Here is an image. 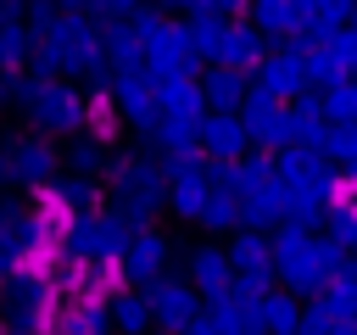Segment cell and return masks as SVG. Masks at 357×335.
<instances>
[{"instance_id": "1", "label": "cell", "mask_w": 357, "mask_h": 335, "mask_svg": "<svg viewBox=\"0 0 357 335\" xmlns=\"http://www.w3.org/2000/svg\"><path fill=\"white\" fill-rule=\"evenodd\" d=\"M151 318L167 324L173 335H184V329L195 324V296H190L184 285H156V296H151Z\"/></svg>"}, {"instance_id": "2", "label": "cell", "mask_w": 357, "mask_h": 335, "mask_svg": "<svg viewBox=\"0 0 357 335\" xmlns=\"http://www.w3.org/2000/svg\"><path fill=\"white\" fill-rule=\"evenodd\" d=\"M195 285H201V296H229V262L218 251H201L195 257Z\"/></svg>"}, {"instance_id": "3", "label": "cell", "mask_w": 357, "mask_h": 335, "mask_svg": "<svg viewBox=\"0 0 357 335\" xmlns=\"http://www.w3.org/2000/svg\"><path fill=\"white\" fill-rule=\"evenodd\" d=\"M257 329H273V335H296V329H301V318H296V307H290L284 296H268V302L257 307Z\"/></svg>"}, {"instance_id": "4", "label": "cell", "mask_w": 357, "mask_h": 335, "mask_svg": "<svg viewBox=\"0 0 357 335\" xmlns=\"http://www.w3.org/2000/svg\"><path fill=\"white\" fill-rule=\"evenodd\" d=\"M162 257H167V246L145 234V240H139V246L128 251V274H134V279H156V268H162Z\"/></svg>"}, {"instance_id": "5", "label": "cell", "mask_w": 357, "mask_h": 335, "mask_svg": "<svg viewBox=\"0 0 357 335\" xmlns=\"http://www.w3.org/2000/svg\"><path fill=\"white\" fill-rule=\"evenodd\" d=\"M112 324H117V329H128V335H139V329L151 324V302H145V296H117Z\"/></svg>"}, {"instance_id": "6", "label": "cell", "mask_w": 357, "mask_h": 335, "mask_svg": "<svg viewBox=\"0 0 357 335\" xmlns=\"http://www.w3.org/2000/svg\"><path fill=\"white\" fill-rule=\"evenodd\" d=\"M106 324H112V318H106V313H95V307H89V313H78V318H73V324H67V329H61V335H106Z\"/></svg>"}]
</instances>
